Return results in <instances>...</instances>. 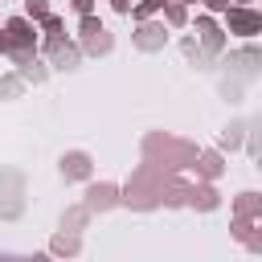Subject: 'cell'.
<instances>
[{"mask_svg": "<svg viewBox=\"0 0 262 262\" xmlns=\"http://www.w3.org/2000/svg\"><path fill=\"white\" fill-rule=\"evenodd\" d=\"M225 4H229V0H209V8H225Z\"/></svg>", "mask_w": 262, "mask_h": 262, "instance_id": "obj_2", "label": "cell"}, {"mask_svg": "<svg viewBox=\"0 0 262 262\" xmlns=\"http://www.w3.org/2000/svg\"><path fill=\"white\" fill-rule=\"evenodd\" d=\"M229 25H233V29H242V33H254V29H258V16H254V12H233V16H229Z\"/></svg>", "mask_w": 262, "mask_h": 262, "instance_id": "obj_1", "label": "cell"}]
</instances>
